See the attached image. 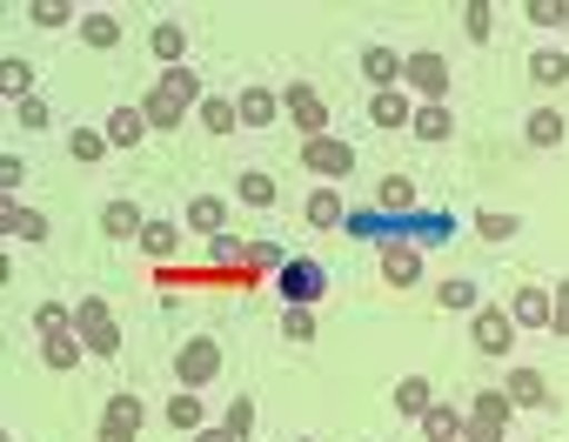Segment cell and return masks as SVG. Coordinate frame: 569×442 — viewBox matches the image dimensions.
<instances>
[{
    "label": "cell",
    "mask_w": 569,
    "mask_h": 442,
    "mask_svg": "<svg viewBox=\"0 0 569 442\" xmlns=\"http://www.w3.org/2000/svg\"><path fill=\"white\" fill-rule=\"evenodd\" d=\"M382 275H389L396 289H409V282H422V255H416V249H389V255H382Z\"/></svg>",
    "instance_id": "d6986e66"
},
{
    "label": "cell",
    "mask_w": 569,
    "mask_h": 442,
    "mask_svg": "<svg viewBox=\"0 0 569 442\" xmlns=\"http://www.w3.org/2000/svg\"><path fill=\"white\" fill-rule=\"evenodd\" d=\"M529 74H536L542 88H556V81H569V54H536V61H529Z\"/></svg>",
    "instance_id": "83f0119b"
},
{
    "label": "cell",
    "mask_w": 569,
    "mask_h": 442,
    "mask_svg": "<svg viewBox=\"0 0 569 442\" xmlns=\"http://www.w3.org/2000/svg\"><path fill=\"white\" fill-rule=\"evenodd\" d=\"M201 101V81L188 74V68H168L161 81H154V94L141 101V114H148V128H181V114Z\"/></svg>",
    "instance_id": "6da1fadb"
},
{
    "label": "cell",
    "mask_w": 569,
    "mask_h": 442,
    "mask_svg": "<svg viewBox=\"0 0 569 442\" xmlns=\"http://www.w3.org/2000/svg\"><path fill=\"white\" fill-rule=\"evenodd\" d=\"M141 249L168 262V255H174V229H168V221H148V229H141Z\"/></svg>",
    "instance_id": "f546056e"
},
{
    "label": "cell",
    "mask_w": 569,
    "mask_h": 442,
    "mask_svg": "<svg viewBox=\"0 0 569 442\" xmlns=\"http://www.w3.org/2000/svg\"><path fill=\"white\" fill-rule=\"evenodd\" d=\"M402 81L422 94V108H442V94H449V61H442V54H402Z\"/></svg>",
    "instance_id": "5b68a950"
},
{
    "label": "cell",
    "mask_w": 569,
    "mask_h": 442,
    "mask_svg": "<svg viewBox=\"0 0 569 442\" xmlns=\"http://www.w3.org/2000/svg\"><path fill=\"white\" fill-rule=\"evenodd\" d=\"M302 161H309L322 181H342V174L356 168V148H349V141H336V134H316V141L302 148Z\"/></svg>",
    "instance_id": "ba28073f"
},
{
    "label": "cell",
    "mask_w": 569,
    "mask_h": 442,
    "mask_svg": "<svg viewBox=\"0 0 569 442\" xmlns=\"http://www.w3.org/2000/svg\"><path fill=\"white\" fill-rule=\"evenodd\" d=\"M281 329H289L296 342H309V335H316V315H309V309H289V315H281Z\"/></svg>",
    "instance_id": "60d3db41"
},
{
    "label": "cell",
    "mask_w": 569,
    "mask_h": 442,
    "mask_svg": "<svg viewBox=\"0 0 569 442\" xmlns=\"http://www.w3.org/2000/svg\"><path fill=\"white\" fill-rule=\"evenodd\" d=\"M74 329H81V349H88V355H114V349H121V322L108 315L101 295H88V302L74 309Z\"/></svg>",
    "instance_id": "3957f363"
},
{
    "label": "cell",
    "mask_w": 569,
    "mask_h": 442,
    "mask_svg": "<svg viewBox=\"0 0 569 442\" xmlns=\"http://www.w3.org/2000/svg\"><path fill=\"white\" fill-rule=\"evenodd\" d=\"M362 74H369V81L389 94V88L402 81V54H396V48H369V54H362Z\"/></svg>",
    "instance_id": "4fadbf2b"
},
{
    "label": "cell",
    "mask_w": 569,
    "mask_h": 442,
    "mask_svg": "<svg viewBox=\"0 0 569 442\" xmlns=\"http://www.w3.org/2000/svg\"><path fill=\"white\" fill-rule=\"evenodd\" d=\"M449 128H456L449 108H416V134H422V141H449Z\"/></svg>",
    "instance_id": "484cf974"
},
{
    "label": "cell",
    "mask_w": 569,
    "mask_h": 442,
    "mask_svg": "<svg viewBox=\"0 0 569 442\" xmlns=\"http://www.w3.org/2000/svg\"><path fill=\"white\" fill-rule=\"evenodd\" d=\"M529 21L536 28H556V21H569V8H562V0H529Z\"/></svg>",
    "instance_id": "74e56055"
},
{
    "label": "cell",
    "mask_w": 569,
    "mask_h": 442,
    "mask_svg": "<svg viewBox=\"0 0 569 442\" xmlns=\"http://www.w3.org/2000/svg\"><path fill=\"white\" fill-rule=\"evenodd\" d=\"M154 54L174 68V54H181V28H174V21H161V28H154Z\"/></svg>",
    "instance_id": "d590c367"
},
{
    "label": "cell",
    "mask_w": 569,
    "mask_h": 442,
    "mask_svg": "<svg viewBox=\"0 0 569 442\" xmlns=\"http://www.w3.org/2000/svg\"><path fill=\"white\" fill-rule=\"evenodd\" d=\"M442 302H449V309H469V315L482 309V302H476V282H442Z\"/></svg>",
    "instance_id": "8d00e7d4"
},
{
    "label": "cell",
    "mask_w": 569,
    "mask_h": 442,
    "mask_svg": "<svg viewBox=\"0 0 569 442\" xmlns=\"http://www.w3.org/2000/svg\"><path fill=\"white\" fill-rule=\"evenodd\" d=\"M274 289L289 295V309H309V302H322V289H329V275H322V262H281V275H274Z\"/></svg>",
    "instance_id": "8992f818"
},
{
    "label": "cell",
    "mask_w": 569,
    "mask_h": 442,
    "mask_svg": "<svg viewBox=\"0 0 569 442\" xmlns=\"http://www.w3.org/2000/svg\"><path fill=\"white\" fill-rule=\"evenodd\" d=\"M194 442H234V435H228V429H201Z\"/></svg>",
    "instance_id": "bcb514c9"
},
{
    "label": "cell",
    "mask_w": 569,
    "mask_h": 442,
    "mask_svg": "<svg viewBox=\"0 0 569 442\" xmlns=\"http://www.w3.org/2000/svg\"><path fill=\"white\" fill-rule=\"evenodd\" d=\"M549 302H556V322H549V329H556V335H569V282H556V289H549Z\"/></svg>",
    "instance_id": "b9f144b4"
},
{
    "label": "cell",
    "mask_w": 569,
    "mask_h": 442,
    "mask_svg": "<svg viewBox=\"0 0 569 442\" xmlns=\"http://www.w3.org/2000/svg\"><path fill=\"white\" fill-rule=\"evenodd\" d=\"M168 422L174 429H201V395H174L168 402Z\"/></svg>",
    "instance_id": "4dcf8cb0"
},
{
    "label": "cell",
    "mask_w": 569,
    "mask_h": 442,
    "mask_svg": "<svg viewBox=\"0 0 569 442\" xmlns=\"http://www.w3.org/2000/svg\"><path fill=\"white\" fill-rule=\"evenodd\" d=\"M0 94H8L14 108L34 101V68H28V61H8V68H0Z\"/></svg>",
    "instance_id": "44dd1931"
},
{
    "label": "cell",
    "mask_w": 569,
    "mask_h": 442,
    "mask_svg": "<svg viewBox=\"0 0 569 442\" xmlns=\"http://www.w3.org/2000/svg\"><path fill=\"white\" fill-rule=\"evenodd\" d=\"M81 34H88L94 48H114V41H121V21H114V14H88V21H81Z\"/></svg>",
    "instance_id": "4316f807"
},
{
    "label": "cell",
    "mask_w": 569,
    "mask_h": 442,
    "mask_svg": "<svg viewBox=\"0 0 569 442\" xmlns=\"http://www.w3.org/2000/svg\"><path fill=\"white\" fill-rule=\"evenodd\" d=\"M234 108H241V128H268V121L281 114V101H274L268 88H248V94H241Z\"/></svg>",
    "instance_id": "9a60e30c"
},
{
    "label": "cell",
    "mask_w": 569,
    "mask_h": 442,
    "mask_svg": "<svg viewBox=\"0 0 569 442\" xmlns=\"http://www.w3.org/2000/svg\"><path fill=\"white\" fill-rule=\"evenodd\" d=\"M221 221H228V208H221L214 194H194V201H188V229H194V235H221Z\"/></svg>",
    "instance_id": "ac0fdd59"
},
{
    "label": "cell",
    "mask_w": 569,
    "mask_h": 442,
    "mask_svg": "<svg viewBox=\"0 0 569 442\" xmlns=\"http://www.w3.org/2000/svg\"><path fill=\"white\" fill-rule=\"evenodd\" d=\"M241 201H254V208L274 201V181H268V174H241Z\"/></svg>",
    "instance_id": "f35d334b"
},
{
    "label": "cell",
    "mask_w": 569,
    "mask_h": 442,
    "mask_svg": "<svg viewBox=\"0 0 569 442\" xmlns=\"http://www.w3.org/2000/svg\"><path fill=\"white\" fill-rule=\"evenodd\" d=\"M34 329H41V355H48V369L54 375H68L88 349H81V329H74V315H61L54 302H41L34 309Z\"/></svg>",
    "instance_id": "7a4b0ae2"
},
{
    "label": "cell",
    "mask_w": 569,
    "mask_h": 442,
    "mask_svg": "<svg viewBox=\"0 0 569 442\" xmlns=\"http://www.w3.org/2000/svg\"><path fill=\"white\" fill-rule=\"evenodd\" d=\"M509 322L549 329V322H556V302H549V289H516V302H509Z\"/></svg>",
    "instance_id": "7c38bea8"
},
{
    "label": "cell",
    "mask_w": 569,
    "mask_h": 442,
    "mask_svg": "<svg viewBox=\"0 0 569 442\" xmlns=\"http://www.w3.org/2000/svg\"><path fill=\"white\" fill-rule=\"evenodd\" d=\"M422 429H429V442H462V415H456V409H442V402L422 415Z\"/></svg>",
    "instance_id": "cb8c5ba5"
},
{
    "label": "cell",
    "mask_w": 569,
    "mask_h": 442,
    "mask_svg": "<svg viewBox=\"0 0 569 442\" xmlns=\"http://www.w3.org/2000/svg\"><path fill=\"white\" fill-rule=\"evenodd\" d=\"M214 369H221V342H208V335H194V342H181V355H174V375H181L188 389H201V382H214Z\"/></svg>",
    "instance_id": "52a82bcc"
},
{
    "label": "cell",
    "mask_w": 569,
    "mask_h": 442,
    "mask_svg": "<svg viewBox=\"0 0 569 442\" xmlns=\"http://www.w3.org/2000/svg\"><path fill=\"white\" fill-rule=\"evenodd\" d=\"M21 128H48V108L41 101H21Z\"/></svg>",
    "instance_id": "ee69618b"
},
{
    "label": "cell",
    "mask_w": 569,
    "mask_h": 442,
    "mask_svg": "<svg viewBox=\"0 0 569 442\" xmlns=\"http://www.w3.org/2000/svg\"><path fill=\"white\" fill-rule=\"evenodd\" d=\"M148 134V114L141 108H121V114H108V148H134Z\"/></svg>",
    "instance_id": "2e32d148"
},
{
    "label": "cell",
    "mask_w": 569,
    "mask_h": 442,
    "mask_svg": "<svg viewBox=\"0 0 569 442\" xmlns=\"http://www.w3.org/2000/svg\"><path fill=\"white\" fill-rule=\"evenodd\" d=\"M502 395H509V402H522V409H542V402H549V389H542V375H536V369H516Z\"/></svg>",
    "instance_id": "ffe728a7"
},
{
    "label": "cell",
    "mask_w": 569,
    "mask_h": 442,
    "mask_svg": "<svg viewBox=\"0 0 569 442\" xmlns=\"http://www.w3.org/2000/svg\"><path fill=\"white\" fill-rule=\"evenodd\" d=\"M248 422H254V402H248V395H241V402H234V409H228V422H221V429H228V435H234V442H241V435H248Z\"/></svg>",
    "instance_id": "ab89813d"
},
{
    "label": "cell",
    "mask_w": 569,
    "mask_h": 442,
    "mask_svg": "<svg viewBox=\"0 0 569 442\" xmlns=\"http://www.w3.org/2000/svg\"><path fill=\"white\" fill-rule=\"evenodd\" d=\"M0 221H8V235H21V242H48V221H41L34 208H21V201L0 208Z\"/></svg>",
    "instance_id": "5bb4252c"
},
{
    "label": "cell",
    "mask_w": 569,
    "mask_h": 442,
    "mask_svg": "<svg viewBox=\"0 0 569 442\" xmlns=\"http://www.w3.org/2000/svg\"><path fill=\"white\" fill-rule=\"evenodd\" d=\"M28 21H41V28H61V21H74V8H68V0H34V8H28Z\"/></svg>",
    "instance_id": "1f68e13d"
},
{
    "label": "cell",
    "mask_w": 569,
    "mask_h": 442,
    "mask_svg": "<svg viewBox=\"0 0 569 442\" xmlns=\"http://www.w3.org/2000/svg\"><path fill=\"white\" fill-rule=\"evenodd\" d=\"M529 141H536V148H556V141H562V114H549V108L529 114Z\"/></svg>",
    "instance_id": "f1b7e54d"
},
{
    "label": "cell",
    "mask_w": 569,
    "mask_h": 442,
    "mask_svg": "<svg viewBox=\"0 0 569 442\" xmlns=\"http://www.w3.org/2000/svg\"><path fill=\"white\" fill-rule=\"evenodd\" d=\"M134 429H141V395H114L101 415V442H134Z\"/></svg>",
    "instance_id": "30bf717a"
},
{
    "label": "cell",
    "mask_w": 569,
    "mask_h": 442,
    "mask_svg": "<svg viewBox=\"0 0 569 442\" xmlns=\"http://www.w3.org/2000/svg\"><path fill=\"white\" fill-rule=\"evenodd\" d=\"M201 121H208L214 134H228V128H241V108H234V101H221V94H208V101H201Z\"/></svg>",
    "instance_id": "d4e9b609"
},
{
    "label": "cell",
    "mask_w": 569,
    "mask_h": 442,
    "mask_svg": "<svg viewBox=\"0 0 569 442\" xmlns=\"http://www.w3.org/2000/svg\"><path fill=\"white\" fill-rule=\"evenodd\" d=\"M382 201H389V208H409L416 194H409V181H389V188H382Z\"/></svg>",
    "instance_id": "f6af8a7d"
},
{
    "label": "cell",
    "mask_w": 569,
    "mask_h": 442,
    "mask_svg": "<svg viewBox=\"0 0 569 442\" xmlns=\"http://www.w3.org/2000/svg\"><path fill=\"white\" fill-rule=\"evenodd\" d=\"M376 121H382V128H402V121H409V101H402V94H376Z\"/></svg>",
    "instance_id": "d6a6232c"
},
{
    "label": "cell",
    "mask_w": 569,
    "mask_h": 442,
    "mask_svg": "<svg viewBox=\"0 0 569 442\" xmlns=\"http://www.w3.org/2000/svg\"><path fill=\"white\" fill-rule=\"evenodd\" d=\"M509 329H516V322H509L502 309H476V315H469V335H476L482 355H502V349H509Z\"/></svg>",
    "instance_id": "9c48e42d"
},
{
    "label": "cell",
    "mask_w": 569,
    "mask_h": 442,
    "mask_svg": "<svg viewBox=\"0 0 569 442\" xmlns=\"http://www.w3.org/2000/svg\"><path fill=\"white\" fill-rule=\"evenodd\" d=\"M476 229H482V242H509L516 235V214H482Z\"/></svg>",
    "instance_id": "e575fe53"
},
{
    "label": "cell",
    "mask_w": 569,
    "mask_h": 442,
    "mask_svg": "<svg viewBox=\"0 0 569 442\" xmlns=\"http://www.w3.org/2000/svg\"><path fill=\"white\" fill-rule=\"evenodd\" d=\"M396 409H402V415H429V409H436V389H429L422 375H402V382H396Z\"/></svg>",
    "instance_id": "e0dca14e"
},
{
    "label": "cell",
    "mask_w": 569,
    "mask_h": 442,
    "mask_svg": "<svg viewBox=\"0 0 569 442\" xmlns=\"http://www.w3.org/2000/svg\"><path fill=\"white\" fill-rule=\"evenodd\" d=\"M309 221H316V229H342V221H349V208L336 201V188H316L309 194Z\"/></svg>",
    "instance_id": "7402d4cb"
},
{
    "label": "cell",
    "mask_w": 569,
    "mask_h": 442,
    "mask_svg": "<svg viewBox=\"0 0 569 442\" xmlns=\"http://www.w3.org/2000/svg\"><path fill=\"white\" fill-rule=\"evenodd\" d=\"M101 154H108V134L101 128H81L74 134V161H101Z\"/></svg>",
    "instance_id": "836d02e7"
},
{
    "label": "cell",
    "mask_w": 569,
    "mask_h": 442,
    "mask_svg": "<svg viewBox=\"0 0 569 442\" xmlns=\"http://www.w3.org/2000/svg\"><path fill=\"white\" fill-rule=\"evenodd\" d=\"M502 435H509V395L482 389V395H476V409L462 415V442H502Z\"/></svg>",
    "instance_id": "277c9868"
},
{
    "label": "cell",
    "mask_w": 569,
    "mask_h": 442,
    "mask_svg": "<svg viewBox=\"0 0 569 442\" xmlns=\"http://www.w3.org/2000/svg\"><path fill=\"white\" fill-rule=\"evenodd\" d=\"M101 229H108V235H141L148 221H141V208H134V201H108V214H101Z\"/></svg>",
    "instance_id": "603a6c76"
},
{
    "label": "cell",
    "mask_w": 569,
    "mask_h": 442,
    "mask_svg": "<svg viewBox=\"0 0 569 442\" xmlns=\"http://www.w3.org/2000/svg\"><path fill=\"white\" fill-rule=\"evenodd\" d=\"M281 108L296 114V128H309V141H316V134L329 128V114H322V101H316V88H309V81H296L289 94H281Z\"/></svg>",
    "instance_id": "8fae6325"
},
{
    "label": "cell",
    "mask_w": 569,
    "mask_h": 442,
    "mask_svg": "<svg viewBox=\"0 0 569 442\" xmlns=\"http://www.w3.org/2000/svg\"><path fill=\"white\" fill-rule=\"evenodd\" d=\"M462 21H469L476 41H489V0H469V14H462Z\"/></svg>",
    "instance_id": "7bdbcfd3"
}]
</instances>
